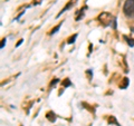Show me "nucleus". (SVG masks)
Returning a JSON list of instances; mask_svg holds the SVG:
<instances>
[{"mask_svg":"<svg viewBox=\"0 0 134 126\" xmlns=\"http://www.w3.org/2000/svg\"><path fill=\"white\" fill-rule=\"evenodd\" d=\"M108 123H110V124H115L116 126H121L119 123H117V121H116V118L114 116H111L110 118H108Z\"/></svg>","mask_w":134,"mask_h":126,"instance_id":"6","label":"nucleus"},{"mask_svg":"<svg viewBox=\"0 0 134 126\" xmlns=\"http://www.w3.org/2000/svg\"><path fill=\"white\" fill-rule=\"evenodd\" d=\"M124 15L129 18H134V0H126L123 6Z\"/></svg>","mask_w":134,"mask_h":126,"instance_id":"1","label":"nucleus"},{"mask_svg":"<svg viewBox=\"0 0 134 126\" xmlns=\"http://www.w3.org/2000/svg\"><path fill=\"white\" fill-rule=\"evenodd\" d=\"M5 45H6V39L3 38V39L1 40V46H0V48H3V47H5Z\"/></svg>","mask_w":134,"mask_h":126,"instance_id":"12","label":"nucleus"},{"mask_svg":"<svg viewBox=\"0 0 134 126\" xmlns=\"http://www.w3.org/2000/svg\"><path fill=\"white\" fill-rule=\"evenodd\" d=\"M23 41H24L23 39H20V40L18 41V43H17V45H16V47H19V45H20V44H23Z\"/></svg>","mask_w":134,"mask_h":126,"instance_id":"14","label":"nucleus"},{"mask_svg":"<svg viewBox=\"0 0 134 126\" xmlns=\"http://www.w3.org/2000/svg\"><path fill=\"white\" fill-rule=\"evenodd\" d=\"M57 82H59V81H58V79H54V81L52 82V84H50V86H54V85H55V84H56Z\"/></svg>","mask_w":134,"mask_h":126,"instance_id":"13","label":"nucleus"},{"mask_svg":"<svg viewBox=\"0 0 134 126\" xmlns=\"http://www.w3.org/2000/svg\"><path fill=\"white\" fill-rule=\"evenodd\" d=\"M63 85H64L65 87H68V86H70V81H69L68 78L64 79V82H63Z\"/></svg>","mask_w":134,"mask_h":126,"instance_id":"11","label":"nucleus"},{"mask_svg":"<svg viewBox=\"0 0 134 126\" xmlns=\"http://www.w3.org/2000/svg\"><path fill=\"white\" fill-rule=\"evenodd\" d=\"M74 1H75V0H70V1H69V3H68V5H66V6L64 7V8H63V10H62V11L59 12V14H58V16H60L62 14H64V12H65L66 10H68V9H69V8H70V7H72V6H73V3H74Z\"/></svg>","mask_w":134,"mask_h":126,"instance_id":"5","label":"nucleus"},{"mask_svg":"<svg viewBox=\"0 0 134 126\" xmlns=\"http://www.w3.org/2000/svg\"><path fill=\"white\" fill-rule=\"evenodd\" d=\"M98 20L104 25V26H108L110 24H112V21L114 20V18H113L112 15H110L108 12H103V14L99 15Z\"/></svg>","mask_w":134,"mask_h":126,"instance_id":"2","label":"nucleus"},{"mask_svg":"<svg viewBox=\"0 0 134 126\" xmlns=\"http://www.w3.org/2000/svg\"><path fill=\"white\" fill-rule=\"evenodd\" d=\"M60 26H62V24H59V25H58V26H56V27H54V29H53L52 31H50V35H54V33H55L56 31H58V30H59Z\"/></svg>","mask_w":134,"mask_h":126,"instance_id":"10","label":"nucleus"},{"mask_svg":"<svg viewBox=\"0 0 134 126\" xmlns=\"http://www.w3.org/2000/svg\"><path fill=\"white\" fill-rule=\"evenodd\" d=\"M129 84H130V79H129L127 77H124V78L122 79V82H121V84H120V88H122V89H125V88H127Z\"/></svg>","mask_w":134,"mask_h":126,"instance_id":"3","label":"nucleus"},{"mask_svg":"<svg viewBox=\"0 0 134 126\" xmlns=\"http://www.w3.org/2000/svg\"><path fill=\"white\" fill-rule=\"evenodd\" d=\"M85 9H86V7H83L82 9H81V12H79L78 16L76 17V20H77V21H78V20H81V19H82V17H83V15H84V10H85Z\"/></svg>","mask_w":134,"mask_h":126,"instance_id":"7","label":"nucleus"},{"mask_svg":"<svg viewBox=\"0 0 134 126\" xmlns=\"http://www.w3.org/2000/svg\"><path fill=\"white\" fill-rule=\"evenodd\" d=\"M76 37H77V33H75V35H73V36H70V38L67 40V43L68 44H73L75 40H76Z\"/></svg>","mask_w":134,"mask_h":126,"instance_id":"8","label":"nucleus"},{"mask_svg":"<svg viewBox=\"0 0 134 126\" xmlns=\"http://www.w3.org/2000/svg\"><path fill=\"white\" fill-rule=\"evenodd\" d=\"M46 117H47V119L49 122H52V123H54V122H56V115L54 112H48L47 114H46Z\"/></svg>","mask_w":134,"mask_h":126,"instance_id":"4","label":"nucleus"},{"mask_svg":"<svg viewBox=\"0 0 134 126\" xmlns=\"http://www.w3.org/2000/svg\"><path fill=\"white\" fill-rule=\"evenodd\" d=\"M125 40L127 41V44L131 46V47H133L134 46V39H132V38H129V37H125Z\"/></svg>","mask_w":134,"mask_h":126,"instance_id":"9","label":"nucleus"}]
</instances>
